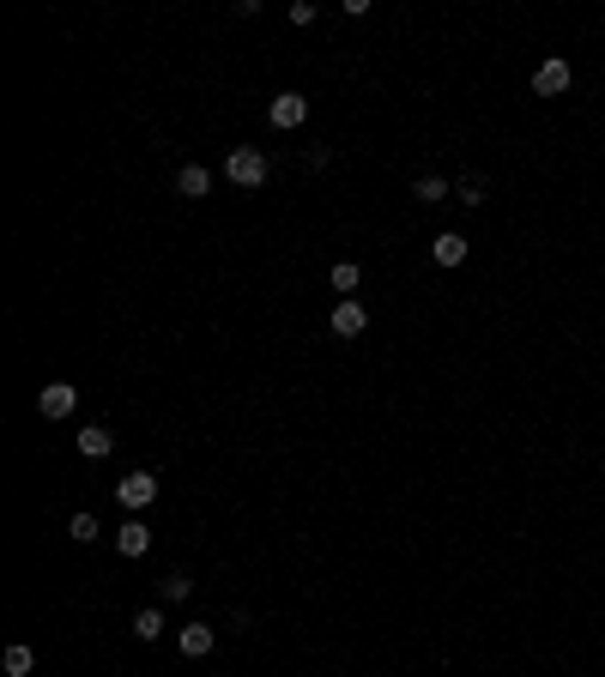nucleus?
I'll return each mask as SVG.
<instances>
[{
    "label": "nucleus",
    "instance_id": "nucleus-14",
    "mask_svg": "<svg viewBox=\"0 0 605 677\" xmlns=\"http://www.w3.org/2000/svg\"><path fill=\"white\" fill-rule=\"evenodd\" d=\"M67 533H73L79 544H91V539H98V520H91V514H73V520H67Z\"/></svg>",
    "mask_w": 605,
    "mask_h": 677
},
{
    "label": "nucleus",
    "instance_id": "nucleus-1",
    "mask_svg": "<svg viewBox=\"0 0 605 677\" xmlns=\"http://www.w3.org/2000/svg\"><path fill=\"white\" fill-rule=\"evenodd\" d=\"M224 175H231V188H261L267 182V158L255 145H236L231 158H224Z\"/></svg>",
    "mask_w": 605,
    "mask_h": 677
},
{
    "label": "nucleus",
    "instance_id": "nucleus-16",
    "mask_svg": "<svg viewBox=\"0 0 605 677\" xmlns=\"http://www.w3.org/2000/svg\"><path fill=\"white\" fill-rule=\"evenodd\" d=\"M442 194H448V182H442V175H424V182H418V200H424V206L442 200Z\"/></svg>",
    "mask_w": 605,
    "mask_h": 677
},
{
    "label": "nucleus",
    "instance_id": "nucleus-8",
    "mask_svg": "<svg viewBox=\"0 0 605 677\" xmlns=\"http://www.w3.org/2000/svg\"><path fill=\"white\" fill-rule=\"evenodd\" d=\"M364 327H370V315H364L358 303H339V308H334V333H339V338H358Z\"/></svg>",
    "mask_w": 605,
    "mask_h": 677
},
{
    "label": "nucleus",
    "instance_id": "nucleus-3",
    "mask_svg": "<svg viewBox=\"0 0 605 677\" xmlns=\"http://www.w3.org/2000/svg\"><path fill=\"white\" fill-rule=\"evenodd\" d=\"M267 115H272V128H302V121H309V97H297V91H279Z\"/></svg>",
    "mask_w": 605,
    "mask_h": 677
},
{
    "label": "nucleus",
    "instance_id": "nucleus-17",
    "mask_svg": "<svg viewBox=\"0 0 605 677\" xmlns=\"http://www.w3.org/2000/svg\"><path fill=\"white\" fill-rule=\"evenodd\" d=\"M188 593H194V580H188V575H169L164 580V599H169V605H176V599H188Z\"/></svg>",
    "mask_w": 605,
    "mask_h": 677
},
{
    "label": "nucleus",
    "instance_id": "nucleus-10",
    "mask_svg": "<svg viewBox=\"0 0 605 677\" xmlns=\"http://www.w3.org/2000/svg\"><path fill=\"white\" fill-rule=\"evenodd\" d=\"M182 653H188V659H206V653H212V623H188V629H182Z\"/></svg>",
    "mask_w": 605,
    "mask_h": 677
},
{
    "label": "nucleus",
    "instance_id": "nucleus-5",
    "mask_svg": "<svg viewBox=\"0 0 605 677\" xmlns=\"http://www.w3.org/2000/svg\"><path fill=\"white\" fill-rule=\"evenodd\" d=\"M533 91L538 97H557V91H570V61H545L533 73Z\"/></svg>",
    "mask_w": 605,
    "mask_h": 677
},
{
    "label": "nucleus",
    "instance_id": "nucleus-18",
    "mask_svg": "<svg viewBox=\"0 0 605 677\" xmlns=\"http://www.w3.org/2000/svg\"><path fill=\"white\" fill-rule=\"evenodd\" d=\"M291 25H315V0H297V6H291Z\"/></svg>",
    "mask_w": 605,
    "mask_h": 677
},
{
    "label": "nucleus",
    "instance_id": "nucleus-7",
    "mask_svg": "<svg viewBox=\"0 0 605 677\" xmlns=\"http://www.w3.org/2000/svg\"><path fill=\"white\" fill-rule=\"evenodd\" d=\"M206 188H212V169L182 164V175H176V194H182V200H206Z\"/></svg>",
    "mask_w": 605,
    "mask_h": 677
},
{
    "label": "nucleus",
    "instance_id": "nucleus-13",
    "mask_svg": "<svg viewBox=\"0 0 605 677\" xmlns=\"http://www.w3.org/2000/svg\"><path fill=\"white\" fill-rule=\"evenodd\" d=\"M0 665H6V677H25L36 665V653H31V647H6V659H0Z\"/></svg>",
    "mask_w": 605,
    "mask_h": 677
},
{
    "label": "nucleus",
    "instance_id": "nucleus-15",
    "mask_svg": "<svg viewBox=\"0 0 605 677\" xmlns=\"http://www.w3.org/2000/svg\"><path fill=\"white\" fill-rule=\"evenodd\" d=\"M358 278H364V272L351 267V261H339L334 267V291H358Z\"/></svg>",
    "mask_w": 605,
    "mask_h": 677
},
{
    "label": "nucleus",
    "instance_id": "nucleus-6",
    "mask_svg": "<svg viewBox=\"0 0 605 677\" xmlns=\"http://www.w3.org/2000/svg\"><path fill=\"white\" fill-rule=\"evenodd\" d=\"M73 400H79V393H73L67 381H49V387H43V400H36V411H43V417H67Z\"/></svg>",
    "mask_w": 605,
    "mask_h": 677
},
{
    "label": "nucleus",
    "instance_id": "nucleus-2",
    "mask_svg": "<svg viewBox=\"0 0 605 677\" xmlns=\"http://www.w3.org/2000/svg\"><path fill=\"white\" fill-rule=\"evenodd\" d=\"M152 496H158V478H152V472H128V478H115V502L128 508V514H134V508H145Z\"/></svg>",
    "mask_w": 605,
    "mask_h": 677
},
{
    "label": "nucleus",
    "instance_id": "nucleus-4",
    "mask_svg": "<svg viewBox=\"0 0 605 677\" xmlns=\"http://www.w3.org/2000/svg\"><path fill=\"white\" fill-rule=\"evenodd\" d=\"M115 550H122L128 563H134V556H145V550H152V526H139L134 514H128V526L115 533Z\"/></svg>",
    "mask_w": 605,
    "mask_h": 677
},
{
    "label": "nucleus",
    "instance_id": "nucleus-11",
    "mask_svg": "<svg viewBox=\"0 0 605 677\" xmlns=\"http://www.w3.org/2000/svg\"><path fill=\"white\" fill-rule=\"evenodd\" d=\"M134 635H139V642H158V635H164V611L145 605V611L134 617Z\"/></svg>",
    "mask_w": 605,
    "mask_h": 677
},
{
    "label": "nucleus",
    "instance_id": "nucleus-9",
    "mask_svg": "<svg viewBox=\"0 0 605 677\" xmlns=\"http://www.w3.org/2000/svg\"><path fill=\"white\" fill-rule=\"evenodd\" d=\"M109 447H115V436H109L103 424H85V430H79V454H85V460H103Z\"/></svg>",
    "mask_w": 605,
    "mask_h": 677
},
{
    "label": "nucleus",
    "instance_id": "nucleus-12",
    "mask_svg": "<svg viewBox=\"0 0 605 677\" xmlns=\"http://www.w3.org/2000/svg\"><path fill=\"white\" fill-rule=\"evenodd\" d=\"M436 261H442V267H460V261H467V237H454V230L436 237Z\"/></svg>",
    "mask_w": 605,
    "mask_h": 677
}]
</instances>
